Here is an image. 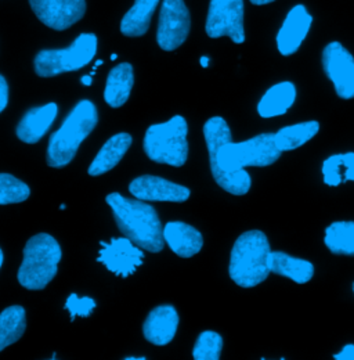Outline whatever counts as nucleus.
<instances>
[{
    "mask_svg": "<svg viewBox=\"0 0 354 360\" xmlns=\"http://www.w3.org/2000/svg\"><path fill=\"white\" fill-rule=\"evenodd\" d=\"M214 179L230 194L245 195L252 186L247 167H270L282 154L274 134H261L241 143H232L231 131L221 117H214L204 125Z\"/></svg>",
    "mask_w": 354,
    "mask_h": 360,
    "instance_id": "1",
    "label": "nucleus"
},
{
    "mask_svg": "<svg viewBox=\"0 0 354 360\" xmlns=\"http://www.w3.org/2000/svg\"><path fill=\"white\" fill-rule=\"evenodd\" d=\"M105 201L114 212L121 233L133 244L154 254L164 250V227L154 207L138 198H126L119 193L108 194Z\"/></svg>",
    "mask_w": 354,
    "mask_h": 360,
    "instance_id": "2",
    "label": "nucleus"
},
{
    "mask_svg": "<svg viewBox=\"0 0 354 360\" xmlns=\"http://www.w3.org/2000/svg\"><path fill=\"white\" fill-rule=\"evenodd\" d=\"M270 254V243L263 231L242 233L231 250L228 268L231 280L242 288H252L263 283L271 273Z\"/></svg>",
    "mask_w": 354,
    "mask_h": 360,
    "instance_id": "3",
    "label": "nucleus"
},
{
    "mask_svg": "<svg viewBox=\"0 0 354 360\" xmlns=\"http://www.w3.org/2000/svg\"><path fill=\"white\" fill-rule=\"evenodd\" d=\"M98 122V112L90 100H81L58 131L48 139L47 164L51 168L67 167L77 155L79 146L88 137Z\"/></svg>",
    "mask_w": 354,
    "mask_h": 360,
    "instance_id": "4",
    "label": "nucleus"
},
{
    "mask_svg": "<svg viewBox=\"0 0 354 360\" xmlns=\"http://www.w3.org/2000/svg\"><path fill=\"white\" fill-rule=\"evenodd\" d=\"M63 252L58 241L47 233L29 238L24 248V261L18 270V281L28 290H44L55 277Z\"/></svg>",
    "mask_w": 354,
    "mask_h": 360,
    "instance_id": "5",
    "label": "nucleus"
},
{
    "mask_svg": "<svg viewBox=\"0 0 354 360\" xmlns=\"http://www.w3.org/2000/svg\"><path fill=\"white\" fill-rule=\"evenodd\" d=\"M188 125L180 115L151 125L144 136V151L157 164L183 167L188 158Z\"/></svg>",
    "mask_w": 354,
    "mask_h": 360,
    "instance_id": "6",
    "label": "nucleus"
},
{
    "mask_svg": "<svg viewBox=\"0 0 354 360\" xmlns=\"http://www.w3.org/2000/svg\"><path fill=\"white\" fill-rule=\"evenodd\" d=\"M97 53V37L81 34L67 49L41 50L35 57V72L42 78L57 77L64 72L86 67Z\"/></svg>",
    "mask_w": 354,
    "mask_h": 360,
    "instance_id": "7",
    "label": "nucleus"
},
{
    "mask_svg": "<svg viewBox=\"0 0 354 360\" xmlns=\"http://www.w3.org/2000/svg\"><path fill=\"white\" fill-rule=\"evenodd\" d=\"M244 0H211L205 31L209 38L228 37L235 45L245 42Z\"/></svg>",
    "mask_w": 354,
    "mask_h": 360,
    "instance_id": "8",
    "label": "nucleus"
},
{
    "mask_svg": "<svg viewBox=\"0 0 354 360\" xmlns=\"http://www.w3.org/2000/svg\"><path fill=\"white\" fill-rule=\"evenodd\" d=\"M190 11L184 0H164L159 13L157 42L165 51H173L188 38Z\"/></svg>",
    "mask_w": 354,
    "mask_h": 360,
    "instance_id": "9",
    "label": "nucleus"
},
{
    "mask_svg": "<svg viewBox=\"0 0 354 360\" xmlns=\"http://www.w3.org/2000/svg\"><path fill=\"white\" fill-rule=\"evenodd\" d=\"M322 70L343 100L354 98L353 54L339 42H331L322 50Z\"/></svg>",
    "mask_w": 354,
    "mask_h": 360,
    "instance_id": "10",
    "label": "nucleus"
},
{
    "mask_svg": "<svg viewBox=\"0 0 354 360\" xmlns=\"http://www.w3.org/2000/svg\"><path fill=\"white\" fill-rule=\"evenodd\" d=\"M35 15L46 27L65 31L86 13V0H29Z\"/></svg>",
    "mask_w": 354,
    "mask_h": 360,
    "instance_id": "11",
    "label": "nucleus"
},
{
    "mask_svg": "<svg viewBox=\"0 0 354 360\" xmlns=\"http://www.w3.org/2000/svg\"><path fill=\"white\" fill-rule=\"evenodd\" d=\"M100 244L103 250L97 261L104 264L107 269L117 276L128 277L143 265L144 252H141L128 237L112 238L111 243L101 241Z\"/></svg>",
    "mask_w": 354,
    "mask_h": 360,
    "instance_id": "12",
    "label": "nucleus"
},
{
    "mask_svg": "<svg viewBox=\"0 0 354 360\" xmlns=\"http://www.w3.org/2000/svg\"><path fill=\"white\" fill-rule=\"evenodd\" d=\"M311 24H313V17L308 11L306 6L303 4L294 6L288 11L281 28L277 32L275 41H277L278 51L285 57L295 54L305 42L310 32Z\"/></svg>",
    "mask_w": 354,
    "mask_h": 360,
    "instance_id": "13",
    "label": "nucleus"
},
{
    "mask_svg": "<svg viewBox=\"0 0 354 360\" xmlns=\"http://www.w3.org/2000/svg\"><path fill=\"white\" fill-rule=\"evenodd\" d=\"M129 191L136 198L143 201H171V202H184L190 198V188L176 184L173 181L144 175L133 180L129 186Z\"/></svg>",
    "mask_w": 354,
    "mask_h": 360,
    "instance_id": "14",
    "label": "nucleus"
},
{
    "mask_svg": "<svg viewBox=\"0 0 354 360\" xmlns=\"http://www.w3.org/2000/svg\"><path fill=\"white\" fill-rule=\"evenodd\" d=\"M178 315L172 305L154 308L143 324V333L147 341L154 345H168L176 335Z\"/></svg>",
    "mask_w": 354,
    "mask_h": 360,
    "instance_id": "15",
    "label": "nucleus"
},
{
    "mask_svg": "<svg viewBox=\"0 0 354 360\" xmlns=\"http://www.w3.org/2000/svg\"><path fill=\"white\" fill-rule=\"evenodd\" d=\"M57 114L58 107L55 103H48L42 107L29 110L17 127V137L27 144L38 143L53 125Z\"/></svg>",
    "mask_w": 354,
    "mask_h": 360,
    "instance_id": "16",
    "label": "nucleus"
},
{
    "mask_svg": "<svg viewBox=\"0 0 354 360\" xmlns=\"http://www.w3.org/2000/svg\"><path fill=\"white\" fill-rule=\"evenodd\" d=\"M164 238L180 258H191L204 247L202 234L184 222H169L164 227Z\"/></svg>",
    "mask_w": 354,
    "mask_h": 360,
    "instance_id": "17",
    "label": "nucleus"
},
{
    "mask_svg": "<svg viewBox=\"0 0 354 360\" xmlns=\"http://www.w3.org/2000/svg\"><path fill=\"white\" fill-rule=\"evenodd\" d=\"M132 146V136L129 134H118L112 136L105 141V144L101 147L96 158L88 167V172L90 176H101L111 169H114L124 155L128 153L129 147Z\"/></svg>",
    "mask_w": 354,
    "mask_h": 360,
    "instance_id": "18",
    "label": "nucleus"
},
{
    "mask_svg": "<svg viewBox=\"0 0 354 360\" xmlns=\"http://www.w3.org/2000/svg\"><path fill=\"white\" fill-rule=\"evenodd\" d=\"M134 77L133 67L129 63H122L114 67L107 78L104 100L112 108L122 107L131 97Z\"/></svg>",
    "mask_w": 354,
    "mask_h": 360,
    "instance_id": "19",
    "label": "nucleus"
},
{
    "mask_svg": "<svg viewBox=\"0 0 354 360\" xmlns=\"http://www.w3.org/2000/svg\"><path fill=\"white\" fill-rule=\"evenodd\" d=\"M296 86L292 82H280L266 91L258 104V114L262 118L284 115L296 100Z\"/></svg>",
    "mask_w": 354,
    "mask_h": 360,
    "instance_id": "20",
    "label": "nucleus"
},
{
    "mask_svg": "<svg viewBox=\"0 0 354 360\" xmlns=\"http://www.w3.org/2000/svg\"><path fill=\"white\" fill-rule=\"evenodd\" d=\"M270 270L271 273L291 278L298 284L309 283L314 276V266L311 262L291 257L282 251H271Z\"/></svg>",
    "mask_w": 354,
    "mask_h": 360,
    "instance_id": "21",
    "label": "nucleus"
},
{
    "mask_svg": "<svg viewBox=\"0 0 354 360\" xmlns=\"http://www.w3.org/2000/svg\"><path fill=\"white\" fill-rule=\"evenodd\" d=\"M159 1L161 0H136L132 8L121 21V32L129 38L145 35Z\"/></svg>",
    "mask_w": 354,
    "mask_h": 360,
    "instance_id": "22",
    "label": "nucleus"
},
{
    "mask_svg": "<svg viewBox=\"0 0 354 360\" xmlns=\"http://www.w3.org/2000/svg\"><path fill=\"white\" fill-rule=\"evenodd\" d=\"M318 131H320V122L306 121V122L285 127L280 129L277 134H274V136H275V143L278 148L282 153H285V151H292L302 147L317 135Z\"/></svg>",
    "mask_w": 354,
    "mask_h": 360,
    "instance_id": "23",
    "label": "nucleus"
},
{
    "mask_svg": "<svg viewBox=\"0 0 354 360\" xmlns=\"http://www.w3.org/2000/svg\"><path fill=\"white\" fill-rule=\"evenodd\" d=\"M27 314L22 307H10L0 314V352L15 344L25 333Z\"/></svg>",
    "mask_w": 354,
    "mask_h": 360,
    "instance_id": "24",
    "label": "nucleus"
},
{
    "mask_svg": "<svg viewBox=\"0 0 354 360\" xmlns=\"http://www.w3.org/2000/svg\"><path fill=\"white\" fill-rule=\"evenodd\" d=\"M324 243L335 255H354V221L334 222L325 230Z\"/></svg>",
    "mask_w": 354,
    "mask_h": 360,
    "instance_id": "25",
    "label": "nucleus"
},
{
    "mask_svg": "<svg viewBox=\"0 0 354 360\" xmlns=\"http://www.w3.org/2000/svg\"><path fill=\"white\" fill-rule=\"evenodd\" d=\"M31 195L28 184L8 174H0V205L18 204Z\"/></svg>",
    "mask_w": 354,
    "mask_h": 360,
    "instance_id": "26",
    "label": "nucleus"
},
{
    "mask_svg": "<svg viewBox=\"0 0 354 360\" xmlns=\"http://www.w3.org/2000/svg\"><path fill=\"white\" fill-rule=\"evenodd\" d=\"M223 349V338L221 334L212 330H206L197 338L192 356L195 360H219Z\"/></svg>",
    "mask_w": 354,
    "mask_h": 360,
    "instance_id": "27",
    "label": "nucleus"
},
{
    "mask_svg": "<svg viewBox=\"0 0 354 360\" xmlns=\"http://www.w3.org/2000/svg\"><path fill=\"white\" fill-rule=\"evenodd\" d=\"M346 174V162H345V154H335L327 158L322 164V176L324 183L336 187L342 181H345Z\"/></svg>",
    "mask_w": 354,
    "mask_h": 360,
    "instance_id": "28",
    "label": "nucleus"
},
{
    "mask_svg": "<svg viewBox=\"0 0 354 360\" xmlns=\"http://www.w3.org/2000/svg\"><path fill=\"white\" fill-rule=\"evenodd\" d=\"M96 308L94 300L90 297H78L77 294H71L65 302V309L70 312L71 320L74 321L75 317H88Z\"/></svg>",
    "mask_w": 354,
    "mask_h": 360,
    "instance_id": "29",
    "label": "nucleus"
},
{
    "mask_svg": "<svg viewBox=\"0 0 354 360\" xmlns=\"http://www.w3.org/2000/svg\"><path fill=\"white\" fill-rule=\"evenodd\" d=\"M8 104V85L3 75H0V112Z\"/></svg>",
    "mask_w": 354,
    "mask_h": 360,
    "instance_id": "30",
    "label": "nucleus"
},
{
    "mask_svg": "<svg viewBox=\"0 0 354 360\" xmlns=\"http://www.w3.org/2000/svg\"><path fill=\"white\" fill-rule=\"evenodd\" d=\"M345 162H346L345 181H348V180L354 181V153H346L345 154Z\"/></svg>",
    "mask_w": 354,
    "mask_h": 360,
    "instance_id": "31",
    "label": "nucleus"
},
{
    "mask_svg": "<svg viewBox=\"0 0 354 360\" xmlns=\"http://www.w3.org/2000/svg\"><path fill=\"white\" fill-rule=\"evenodd\" d=\"M335 360H354V345L348 344L339 354L334 355Z\"/></svg>",
    "mask_w": 354,
    "mask_h": 360,
    "instance_id": "32",
    "label": "nucleus"
},
{
    "mask_svg": "<svg viewBox=\"0 0 354 360\" xmlns=\"http://www.w3.org/2000/svg\"><path fill=\"white\" fill-rule=\"evenodd\" d=\"M273 1H275V0H251V3L255 6H265V4L273 3Z\"/></svg>",
    "mask_w": 354,
    "mask_h": 360,
    "instance_id": "33",
    "label": "nucleus"
},
{
    "mask_svg": "<svg viewBox=\"0 0 354 360\" xmlns=\"http://www.w3.org/2000/svg\"><path fill=\"white\" fill-rule=\"evenodd\" d=\"M81 82H82L85 86H90V85H91V82H93V78H91L90 75H85V77H82Z\"/></svg>",
    "mask_w": 354,
    "mask_h": 360,
    "instance_id": "34",
    "label": "nucleus"
},
{
    "mask_svg": "<svg viewBox=\"0 0 354 360\" xmlns=\"http://www.w3.org/2000/svg\"><path fill=\"white\" fill-rule=\"evenodd\" d=\"M201 65H202L204 68H206V67L209 65V58L205 57V56H202V57H201Z\"/></svg>",
    "mask_w": 354,
    "mask_h": 360,
    "instance_id": "35",
    "label": "nucleus"
},
{
    "mask_svg": "<svg viewBox=\"0 0 354 360\" xmlns=\"http://www.w3.org/2000/svg\"><path fill=\"white\" fill-rule=\"evenodd\" d=\"M3 259H4V257H3V252L0 250V269H1V265H3Z\"/></svg>",
    "mask_w": 354,
    "mask_h": 360,
    "instance_id": "36",
    "label": "nucleus"
},
{
    "mask_svg": "<svg viewBox=\"0 0 354 360\" xmlns=\"http://www.w3.org/2000/svg\"><path fill=\"white\" fill-rule=\"evenodd\" d=\"M126 360H145V358H126Z\"/></svg>",
    "mask_w": 354,
    "mask_h": 360,
    "instance_id": "37",
    "label": "nucleus"
},
{
    "mask_svg": "<svg viewBox=\"0 0 354 360\" xmlns=\"http://www.w3.org/2000/svg\"><path fill=\"white\" fill-rule=\"evenodd\" d=\"M101 64H103V60H97V61H96V67H100Z\"/></svg>",
    "mask_w": 354,
    "mask_h": 360,
    "instance_id": "38",
    "label": "nucleus"
},
{
    "mask_svg": "<svg viewBox=\"0 0 354 360\" xmlns=\"http://www.w3.org/2000/svg\"><path fill=\"white\" fill-rule=\"evenodd\" d=\"M117 57H118L117 54H112V56H111V60H112V61H115V60H117Z\"/></svg>",
    "mask_w": 354,
    "mask_h": 360,
    "instance_id": "39",
    "label": "nucleus"
},
{
    "mask_svg": "<svg viewBox=\"0 0 354 360\" xmlns=\"http://www.w3.org/2000/svg\"><path fill=\"white\" fill-rule=\"evenodd\" d=\"M353 291H354V284H353Z\"/></svg>",
    "mask_w": 354,
    "mask_h": 360,
    "instance_id": "40",
    "label": "nucleus"
}]
</instances>
